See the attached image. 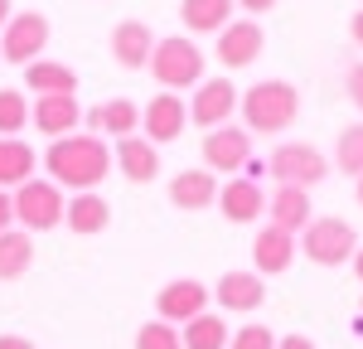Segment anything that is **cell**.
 I'll return each mask as SVG.
<instances>
[{"label":"cell","mask_w":363,"mask_h":349,"mask_svg":"<svg viewBox=\"0 0 363 349\" xmlns=\"http://www.w3.org/2000/svg\"><path fill=\"white\" fill-rule=\"evenodd\" d=\"M44 170L58 189H73V194H92L107 174H112V145L92 131H73L63 141H49L44 150Z\"/></svg>","instance_id":"cell-1"},{"label":"cell","mask_w":363,"mask_h":349,"mask_svg":"<svg viewBox=\"0 0 363 349\" xmlns=\"http://www.w3.org/2000/svg\"><path fill=\"white\" fill-rule=\"evenodd\" d=\"M238 112H242V126H247L252 136H281L301 116V92L286 78H262V83H252L242 92Z\"/></svg>","instance_id":"cell-2"},{"label":"cell","mask_w":363,"mask_h":349,"mask_svg":"<svg viewBox=\"0 0 363 349\" xmlns=\"http://www.w3.org/2000/svg\"><path fill=\"white\" fill-rule=\"evenodd\" d=\"M145 68L160 83V92H184V87L203 83V49L189 34H165V39H155V54Z\"/></svg>","instance_id":"cell-3"},{"label":"cell","mask_w":363,"mask_h":349,"mask_svg":"<svg viewBox=\"0 0 363 349\" xmlns=\"http://www.w3.org/2000/svg\"><path fill=\"white\" fill-rule=\"evenodd\" d=\"M63 214H68V199H63V189L54 179H29V184L15 189V228L49 233L63 223Z\"/></svg>","instance_id":"cell-4"},{"label":"cell","mask_w":363,"mask_h":349,"mask_svg":"<svg viewBox=\"0 0 363 349\" xmlns=\"http://www.w3.org/2000/svg\"><path fill=\"white\" fill-rule=\"evenodd\" d=\"M301 253L315 267H344L359 253V233L349 228L344 218H310V228L301 233Z\"/></svg>","instance_id":"cell-5"},{"label":"cell","mask_w":363,"mask_h":349,"mask_svg":"<svg viewBox=\"0 0 363 349\" xmlns=\"http://www.w3.org/2000/svg\"><path fill=\"white\" fill-rule=\"evenodd\" d=\"M267 170L277 174V184H296V189H315L320 179H330V160L325 150H315L310 141H281L267 160Z\"/></svg>","instance_id":"cell-6"},{"label":"cell","mask_w":363,"mask_h":349,"mask_svg":"<svg viewBox=\"0 0 363 349\" xmlns=\"http://www.w3.org/2000/svg\"><path fill=\"white\" fill-rule=\"evenodd\" d=\"M49 49V20L39 15V10H20L10 25L0 29V58L5 63H39Z\"/></svg>","instance_id":"cell-7"},{"label":"cell","mask_w":363,"mask_h":349,"mask_svg":"<svg viewBox=\"0 0 363 349\" xmlns=\"http://www.w3.org/2000/svg\"><path fill=\"white\" fill-rule=\"evenodd\" d=\"M252 165V131L247 126H218L203 131V170L213 174H242Z\"/></svg>","instance_id":"cell-8"},{"label":"cell","mask_w":363,"mask_h":349,"mask_svg":"<svg viewBox=\"0 0 363 349\" xmlns=\"http://www.w3.org/2000/svg\"><path fill=\"white\" fill-rule=\"evenodd\" d=\"M238 102H242V92L233 87V78H203L189 97V121L203 126V131H218V126L233 121Z\"/></svg>","instance_id":"cell-9"},{"label":"cell","mask_w":363,"mask_h":349,"mask_svg":"<svg viewBox=\"0 0 363 349\" xmlns=\"http://www.w3.org/2000/svg\"><path fill=\"white\" fill-rule=\"evenodd\" d=\"M208 296H213V291L203 287L199 277H174V282H165L160 296H155V320H169V325L184 330L189 320H199L208 311Z\"/></svg>","instance_id":"cell-10"},{"label":"cell","mask_w":363,"mask_h":349,"mask_svg":"<svg viewBox=\"0 0 363 349\" xmlns=\"http://www.w3.org/2000/svg\"><path fill=\"white\" fill-rule=\"evenodd\" d=\"M189 126V102L179 92H155L145 107H140V131L150 145H165V141H179Z\"/></svg>","instance_id":"cell-11"},{"label":"cell","mask_w":363,"mask_h":349,"mask_svg":"<svg viewBox=\"0 0 363 349\" xmlns=\"http://www.w3.org/2000/svg\"><path fill=\"white\" fill-rule=\"evenodd\" d=\"M262 49H267L262 25L242 15V20H233V25L218 34V49H213V54H218V63H223V68H233V73H238V68L257 63V58H262Z\"/></svg>","instance_id":"cell-12"},{"label":"cell","mask_w":363,"mask_h":349,"mask_svg":"<svg viewBox=\"0 0 363 349\" xmlns=\"http://www.w3.org/2000/svg\"><path fill=\"white\" fill-rule=\"evenodd\" d=\"M296 253H301V238H291V233L267 223V228H257V238H252V272L257 277H281V272H291Z\"/></svg>","instance_id":"cell-13"},{"label":"cell","mask_w":363,"mask_h":349,"mask_svg":"<svg viewBox=\"0 0 363 349\" xmlns=\"http://www.w3.org/2000/svg\"><path fill=\"white\" fill-rule=\"evenodd\" d=\"M218 214L228 223H257L267 214V189L252 174H238V179L218 184Z\"/></svg>","instance_id":"cell-14"},{"label":"cell","mask_w":363,"mask_h":349,"mask_svg":"<svg viewBox=\"0 0 363 349\" xmlns=\"http://www.w3.org/2000/svg\"><path fill=\"white\" fill-rule=\"evenodd\" d=\"M78 121H83L78 97H39V102H29V126H34L39 136H49V141L73 136Z\"/></svg>","instance_id":"cell-15"},{"label":"cell","mask_w":363,"mask_h":349,"mask_svg":"<svg viewBox=\"0 0 363 349\" xmlns=\"http://www.w3.org/2000/svg\"><path fill=\"white\" fill-rule=\"evenodd\" d=\"M87 131L92 136H112V141H126V136H136L140 131V107L131 97H107V102H97L92 112H83Z\"/></svg>","instance_id":"cell-16"},{"label":"cell","mask_w":363,"mask_h":349,"mask_svg":"<svg viewBox=\"0 0 363 349\" xmlns=\"http://www.w3.org/2000/svg\"><path fill=\"white\" fill-rule=\"evenodd\" d=\"M267 214H272V228L291 233V238H301V233L310 228V218H315V209H310V189L277 184V189L267 194Z\"/></svg>","instance_id":"cell-17"},{"label":"cell","mask_w":363,"mask_h":349,"mask_svg":"<svg viewBox=\"0 0 363 349\" xmlns=\"http://www.w3.org/2000/svg\"><path fill=\"white\" fill-rule=\"evenodd\" d=\"M213 301L223 311H233V316H247V311H257L267 301V277H257V272H223L218 287H213Z\"/></svg>","instance_id":"cell-18"},{"label":"cell","mask_w":363,"mask_h":349,"mask_svg":"<svg viewBox=\"0 0 363 349\" xmlns=\"http://www.w3.org/2000/svg\"><path fill=\"white\" fill-rule=\"evenodd\" d=\"M169 204L174 209H184V214H199V209H208V204H218V179L213 170H179L169 179Z\"/></svg>","instance_id":"cell-19"},{"label":"cell","mask_w":363,"mask_h":349,"mask_svg":"<svg viewBox=\"0 0 363 349\" xmlns=\"http://www.w3.org/2000/svg\"><path fill=\"white\" fill-rule=\"evenodd\" d=\"M112 160L131 184H150L160 174V145H150L145 136H126V141H116Z\"/></svg>","instance_id":"cell-20"},{"label":"cell","mask_w":363,"mask_h":349,"mask_svg":"<svg viewBox=\"0 0 363 349\" xmlns=\"http://www.w3.org/2000/svg\"><path fill=\"white\" fill-rule=\"evenodd\" d=\"M150 54H155V34H150L145 20H121L112 29V58L121 68H145Z\"/></svg>","instance_id":"cell-21"},{"label":"cell","mask_w":363,"mask_h":349,"mask_svg":"<svg viewBox=\"0 0 363 349\" xmlns=\"http://www.w3.org/2000/svg\"><path fill=\"white\" fill-rule=\"evenodd\" d=\"M25 87L34 97H73L78 92V73L68 63H58V58H39V63L25 68Z\"/></svg>","instance_id":"cell-22"},{"label":"cell","mask_w":363,"mask_h":349,"mask_svg":"<svg viewBox=\"0 0 363 349\" xmlns=\"http://www.w3.org/2000/svg\"><path fill=\"white\" fill-rule=\"evenodd\" d=\"M34 165H39V150L20 136H0V189H20L34 179Z\"/></svg>","instance_id":"cell-23"},{"label":"cell","mask_w":363,"mask_h":349,"mask_svg":"<svg viewBox=\"0 0 363 349\" xmlns=\"http://www.w3.org/2000/svg\"><path fill=\"white\" fill-rule=\"evenodd\" d=\"M112 223V204L102 199L97 189L92 194H73L68 199V214H63V228H73L78 238H97V233Z\"/></svg>","instance_id":"cell-24"},{"label":"cell","mask_w":363,"mask_h":349,"mask_svg":"<svg viewBox=\"0 0 363 349\" xmlns=\"http://www.w3.org/2000/svg\"><path fill=\"white\" fill-rule=\"evenodd\" d=\"M233 5L238 0H179V20L189 34H223L233 25Z\"/></svg>","instance_id":"cell-25"},{"label":"cell","mask_w":363,"mask_h":349,"mask_svg":"<svg viewBox=\"0 0 363 349\" xmlns=\"http://www.w3.org/2000/svg\"><path fill=\"white\" fill-rule=\"evenodd\" d=\"M29 267H34V233L25 228L0 233V282H20Z\"/></svg>","instance_id":"cell-26"},{"label":"cell","mask_w":363,"mask_h":349,"mask_svg":"<svg viewBox=\"0 0 363 349\" xmlns=\"http://www.w3.org/2000/svg\"><path fill=\"white\" fill-rule=\"evenodd\" d=\"M179 340H184V349H228L233 330H228V320H223V316L203 311L199 320H189V325L179 330Z\"/></svg>","instance_id":"cell-27"},{"label":"cell","mask_w":363,"mask_h":349,"mask_svg":"<svg viewBox=\"0 0 363 349\" xmlns=\"http://www.w3.org/2000/svg\"><path fill=\"white\" fill-rule=\"evenodd\" d=\"M335 165L344 174H354V179H363V121H354V126H344L335 141Z\"/></svg>","instance_id":"cell-28"},{"label":"cell","mask_w":363,"mask_h":349,"mask_svg":"<svg viewBox=\"0 0 363 349\" xmlns=\"http://www.w3.org/2000/svg\"><path fill=\"white\" fill-rule=\"evenodd\" d=\"M29 126V102L20 87H0V136H20Z\"/></svg>","instance_id":"cell-29"},{"label":"cell","mask_w":363,"mask_h":349,"mask_svg":"<svg viewBox=\"0 0 363 349\" xmlns=\"http://www.w3.org/2000/svg\"><path fill=\"white\" fill-rule=\"evenodd\" d=\"M136 349H184L179 325H169V320H145L136 330Z\"/></svg>","instance_id":"cell-30"},{"label":"cell","mask_w":363,"mask_h":349,"mask_svg":"<svg viewBox=\"0 0 363 349\" xmlns=\"http://www.w3.org/2000/svg\"><path fill=\"white\" fill-rule=\"evenodd\" d=\"M228 349H277V335L267 325H242V330H233Z\"/></svg>","instance_id":"cell-31"},{"label":"cell","mask_w":363,"mask_h":349,"mask_svg":"<svg viewBox=\"0 0 363 349\" xmlns=\"http://www.w3.org/2000/svg\"><path fill=\"white\" fill-rule=\"evenodd\" d=\"M344 97L363 112V63H349V68H344Z\"/></svg>","instance_id":"cell-32"},{"label":"cell","mask_w":363,"mask_h":349,"mask_svg":"<svg viewBox=\"0 0 363 349\" xmlns=\"http://www.w3.org/2000/svg\"><path fill=\"white\" fill-rule=\"evenodd\" d=\"M15 228V194L10 189H0V233Z\"/></svg>","instance_id":"cell-33"},{"label":"cell","mask_w":363,"mask_h":349,"mask_svg":"<svg viewBox=\"0 0 363 349\" xmlns=\"http://www.w3.org/2000/svg\"><path fill=\"white\" fill-rule=\"evenodd\" d=\"M277 349H320V345H315L310 335H281V340H277Z\"/></svg>","instance_id":"cell-34"},{"label":"cell","mask_w":363,"mask_h":349,"mask_svg":"<svg viewBox=\"0 0 363 349\" xmlns=\"http://www.w3.org/2000/svg\"><path fill=\"white\" fill-rule=\"evenodd\" d=\"M242 10H247V20H257V15H267V10H277V0H238Z\"/></svg>","instance_id":"cell-35"},{"label":"cell","mask_w":363,"mask_h":349,"mask_svg":"<svg viewBox=\"0 0 363 349\" xmlns=\"http://www.w3.org/2000/svg\"><path fill=\"white\" fill-rule=\"evenodd\" d=\"M0 349H34L29 335H0Z\"/></svg>","instance_id":"cell-36"},{"label":"cell","mask_w":363,"mask_h":349,"mask_svg":"<svg viewBox=\"0 0 363 349\" xmlns=\"http://www.w3.org/2000/svg\"><path fill=\"white\" fill-rule=\"evenodd\" d=\"M349 34H354V44H359V49H363V10H359V15H354V20H349Z\"/></svg>","instance_id":"cell-37"},{"label":"cell","mask_w":363,"mask_h":349,"mask_svg":"<svg viewBox=\"0 0 363 349\" xmlns=\"http://www.w3.org/2000/svg\"><path fill=\"white\" fill-rule=\"evenodd\" d=\"M10 20H15V10H10V0H0V29L10 25Z\"/></svg>","instance_id":"cell-38"},{"label":"cell","mask_w":363,"mask_h":349,"mask_svg":"<svg viewBox=\"0 0 363 349\" xmlns=\"http://www.w3.org/2000/svg\"><path fill=\"white\" fill-rule=\"evenodd\" d=\"M354 277L363 282V243H359V253H354Z\"/></svg>","instance_id":"cell-39"},{"label":"cell","mask_w":363,"mask_h":349,"mask_svg":"<svg viewBox=\"0 0 363 349\" xmlns=\"http://www.w3.org/2000/svg\"><path fill=\"white\" fill-rule=\"evenodd\" d=\"M354 194H359V204H363V179H359V184H354Z\"/></svg>","instance_id":"cell-40"},{"label":"cell","mask_w":363,"mask_h":349,"mask_svg":"<svg viewBox=\"0 0 363 349\" xmlns=\"http://www.w3.org/2000/svg\"><path fill=\"white\" fill-rule=\"evenodd\" d=\"M359 10H363V0H359Z\"/></svg>","instance_id":"cell-41"}]
</instances>
